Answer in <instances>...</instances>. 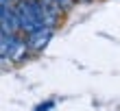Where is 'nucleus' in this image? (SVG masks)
I'll list each match as a JSON object with an SVG mask.
<instances>
[{"instance_id": "obj_2", "label": "nucleus", "mask_w": 120, "mask_h": 111, "mask_svg": "<svg viewBox=\"0 0 120 111\" xmlns=\"http://www.w3.org/2000/svg\"><path fill=\"white\" fill-rule=\"evenodd\" d=\"M52 35H55V29H48V26H39L37 31L29 33V35L24 37L29 52H33V54H39V52L44 50V48H46L48 44H50Z\"/></svg>"}, {"instance_id": "obj_6", "label": "nucleus", "mask_w": 120, "mask_h": 111, "mask_svg": "<svg viewBox=\"0 0 120 111\" xmlns=\"http://www.w3.org/2000/svg\"><path fill=\"white\" fill-rule=\"evenodd\" d=\"M55 107V100H46V102H39V107H35L33 111H50Z\"/></svg>"}, {"instance_id": "obj_8", "label": "nucleus", "mask_w": 120, "mask_h": 111, "mask_svg": "<svg viewBox=\"0 0 120 111\" xmlns=\"http://www.w3.org/2000/svg\"><path fill=\"white\" fill-rule=\"evenodd\" d=\"M0 11H2V7H0Z\"/></svg>"}, {"instance_id": "obj_7", "label": "nucleus", "mask_w": 120, "mask_h": 111, "mask_svg": "<svg viewBox=\"0 0 120 111\" xmlns=\"http://www.w3.org/2000/svg\"><path fill=\"white\" fill-rule=\"evenodd\" d=\"M18 0H0V7H13Z\"/></svg>"}, {"instance_id": "obj_5", "label": "nucleus", "mask_w": 120, "mask_h": 111, "mask_svg": "<svg viewBox=\"0 0 120 111\" xmlns=\"http://www.w3.org/2000/svg\"><path fill=\"white\" fill-rule=\"evenodd\" d=\"M52 2L57 4L59 9L63 11V13H68V11H70V9L74 7V0H52Z\"/></svg>"}, {"instance_id": "obj_4", "label": "nucleus", "mask_w": 120, "mask_h": 111, "mask_svg": "<svg viewBox=\"0 0 120 111\" xmlns=\"http://www.w3.org/2000/svg\"><path fill=\"white\" fill-rule=\"evenodd\" d=\"M26 54H29V48H26L24 37L13 35L11 46H9V52H7V61H11V63H20V61L26 59Z\"/></svg>"}, {"instance_id": "obj_1", "label": "nucleus", "mask_w": 120, "mask_h": 111, "mask_svg": "<svg viewBox=\"0 0 120 111\" xmlns=\"http://www.w3.org/2000/svg\"><path fill=\"white\" fill-rule=\"evenodd\" d=\"M20 22V33H33L37 31L39 26H44V20H41V4L39 0H18L13 4Z\"/></svg>"}, {"instance_id": "obj_3", "label": "nucleus", "mask_w": 120, "mask_h": 111, "mask_svg": "<svg viewBox=\"0 0 120 111\" xmlns=\"http://www.w3.org/2000/svg\"><path fill=\"white\" fill-rule=\"evenodd\" d=\"M0 31L7 33V35H18L20 33V22H18L13 7H2V11H0Z\"/></svg>"}]
</instances>
